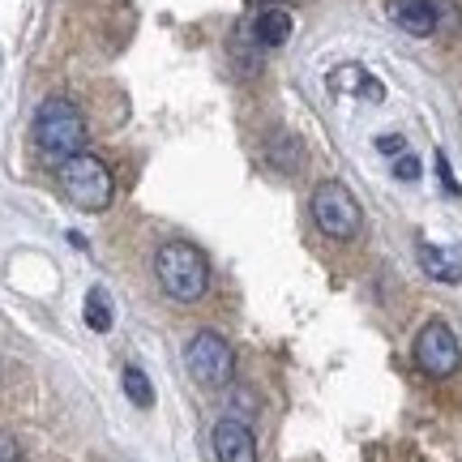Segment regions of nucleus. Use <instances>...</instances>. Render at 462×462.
<instances>
[{"mask_svg": "<svg viewBox=\"0 0 462 462\" xmlns=\"http://www.w3.org/2000/svg\"><path fill=\"white\" fill-rule=\"evenodd\" d=\"M154 279H159L167 300L198 304L210 291V262L201 257V248L184 245V240H171V245H163L154 253Z\"/></svg>", "mask_w": 462, "mask_h": 462, "instance_id": "1", "label": "nucleus"}, {"mask_svg": "<svg viewBox=\"0 0 462 462\" xmlns=\"http://www.w3.org/2000/svg\"><path fill=\"white\" fill-rule=\"evenodd\" d=\"M31 133H34L39 154L56 167L86 150V116L78 112V103H69V99H43L39 103Z\"/></svg>", "mask_w": 462, "mask_h": 462, "instance_id": "2", "label": "nucleus"}, {"mask_svg": "<svg viewBox=\"0 0 462 462\" xmlns=\"http://www.w3.org/2000/svg\"><path fill=\"white\" fill-rule=\"evenodd\" d=\"M60 193H65L78 210H86V215H99V210H107V206H112V198H116L112 167L103 163L99 154H90V150L73 154V159H65V163H60Z\"/></svg>", "mask_w": 462, "mask_h": 462, "instance_id": "3", "label": "nucleus"}, {"mask_svg": "<svg viewBox=\"0 0 462 462\" xmlns=\"http://www.w3.org/2000/svg\"><path fill=\"white\" fill-rule=\"evenodd\" d=\"M184 368L189 377L206 385V390H218L227 385L231 373H236V356H231V343L218 330H198L184 346Z\"/></svg>", "mask_w": 462, "mask_h": 462, "instance_id": "4", "label": "nucleus"}, {"mask_svg": "<svg viewBox=\"0 0 462 462\" xmlns=\"http://www.w3.org/2000/svg\"><path fill=\"white\" fill-rule=\"evenodd\" d=\"M313 223L330 240H356L364 227V210H360V201L351 198L346 184L326 180V184H317V193H313Z\"/></svg>", "mask_w": 462, "mask_h": 462, "instance_id": "5", "label": "nucleus"}, {"mask_svg": "<svg viewBox=\"0 0 462 462\" xmlns=\"http://www.w3.org/2000/svg\"><path fill=\"white\" fill-rule=\"evenodd\" d=\"M462 351H458V338L449 330L446 321H429L420 338H415V364H420V373H429V377H449L454 368H458Z\"/></svg>", "mask_w": 462, "mask_h": 462, "instance_id": "6", "label": "nucleus"}, {"mask_svg": "<svg viewBox=\"0 0 462 462\" xmlns=\"http://www.w3.org/2000/svg\"><path fill=\"white\" fill-rule=\"evenodd\" d=\"M210 446H215L218 462H257V437H253V429L245 420L223 415L215 424V432H210Z\"/></svg>", "mask_w": 462, "mask_h": 462, "instance_id": "7", "label": "nucleus"}, {"mask_svg": "<svg viewBox=\"0 0 462 462\" xmlns=\"http://www.w3.org/2000/svg\"><path fill=\"white\" fill-rule=\"evenodd\" d=\"M390 22L415 39H429L437 31V5L432 0H390Z\"/></svg>", "mask_w": 462, "mask_h": 462, "instance_id": "8", "label": "nucleus"}, {"mask_svg": "<svg viewBox=\"0 0 462 462\" xmlns=\"http://www.w3.org/2000/svg\"><path fill=\"white\" fill-rule=\"evenodd\" d=\"M420 265H424V274L437 282H458L462 279V248H437L429 240H420Z\"/></svg>", "mask_w": 462, "mask_h": 462, "instance_id": "9", "label": "nucleus"}, {"mask_svg": "<svg viewBox=\"0 0 462 462\" xmlns=\"http://www.w3.org/2000/svg\"><path fill=\"white\" fill-rule=\"evenodd\" d=\"M253 39H257V48H282L291 39V14L279 5H265L253 22Z\"/></svg>", "mask_w": 462, "mask_h": 462, "instance_id": "10", "label": "nucleus"}, {"mask_svg": "<svg viewBox=\"0 0 462 462\" xmlns=\"http://www.w3.org/2000/svg\"><path fill=\"white\" fill-rule=\"evenodd\" d=\"M330 90H338V95H346V90H351V95H364V99H373V103L385 99V86L373 82V78H368L360 65L334 69V73H330Z\"/></svg>", "mask_w": 462, "mask_h": 462, "instance_id": "11", "label": "nucleus"}, {"mask_svg": "<svg viewBox=\"0 0 462 462\" xmlns=\"http://www.w3.org/2000/svg\"><path fill=\"white\" fill-rule=\"evenodd\" d=\"M86 326L95 334L112 330V300H107L103 287H90V291H86Z\"/></svg>", "mask_w": 462, "mask_h": 462, "instance_id": "12", "label": "nucleus"}, {"mask_svg": "<svg viewBox=\"0 0 462 462\" xmlns=\"http://www.w3.org/2000/svg\"><path fill=\"white\" fill-rule=\"evenodd\" d=\"M125 394H129L133 407H142V411L154 402V385H150V377L137 368V364H125Z\"/></svg>", "mask_w": 462, "mask_h": 462, "instance_id": "13", "label": "nucleus"}, {"mask_svg": "<svg viewBox=\"0 0 462 462\" xmlns=\"http://www.w3.org/2000/svg\"><path fill=\"white\" fill-rule=\"evenodd\" d=\"M270 163L282 167V171H296V167L304 163V146H300L296 137L279 133V137H274V146H270Z\"/></svg>", "mask_w": 462, "mask_h": 462, "instance_id": "14", "label": "nucleus"}, {"mask_svg": "<svg viewBox=\"0 0 462 462\" xmlns=\"http://www.w3.org/2000/svg\"><path fill=\"white\" fill-rule=\"evenodd\" d=\"M227 415L231 420H253L257 415V394L253 390H231V402H227Z\"/></svg>", "mask_w": 462, "mask_h": 462, "instance_id": "15", "label": "nucleus"}, {"mask_svg": "<svg viewBox=\"0 0 462 462\" xmlns=\"http://www.w3.org/2000/svg\"><path fill=\"white\" fill-rule=\"evenodd\" d=\"M437 176H441V184H446V193H449V198H458L462 189H458V180H454V171H449V159L441 154V150H437Z\"/></svg>", "mask_w": 462, "mask_h": 462, "instance_id": "16", "label": "nucleus"}, {"mask_svg": "<svg viewBox=\"0 0 462 462\" xmlns=\"http://www.w3.org/2000/svg\"><path fill=\"white\" fill-rule=\"evenodd\" d=\"M394 176H398V180H420V159H411V154H398Z\"/></svg>", "mask_w": 462, "mask_h": 462, "instance_id": "17", "label": "nucleus"}, {"mask_svg": "<svg viewBox=\"0 0 462 462\" xmlns=\"http://www.w3.org/2000/svg\"><path fill=\"white\" fill-rule=\"evenodd\" d=\"M0 462H22V446L5 429H0Z\"/></svg>", "mask_w": 462, "mask_h": 462, "instance_id": "18", "label": "nucleus"}, {"mask_svg": "<svg viewBox=\"0 0 462 462\" xmlns=\"http://www.w3.org/2000/svg\"><path fill=\"white\" fill-rule=\"evenodd\" d=\"M377 150L381 154H402V137H394V133H390V137H377Z\"/></svg>", "mask_w": 462, "mask_h": 462, "instance_id": "19", "label": "nucleus"}, {"mask_svg": "<svg viewBox=\"0 0 462 462\" xmlns=\"http://www.w3.org/2000/svg\"><path fill=\"white\" fill-rule=\"evenodd\" d=\"M253 5H270V0H253Z\"/></svg>", "mask_w": 462, "mask_h": 462, "instance_id": "20", "label": "nucleus"}]
</instances>
